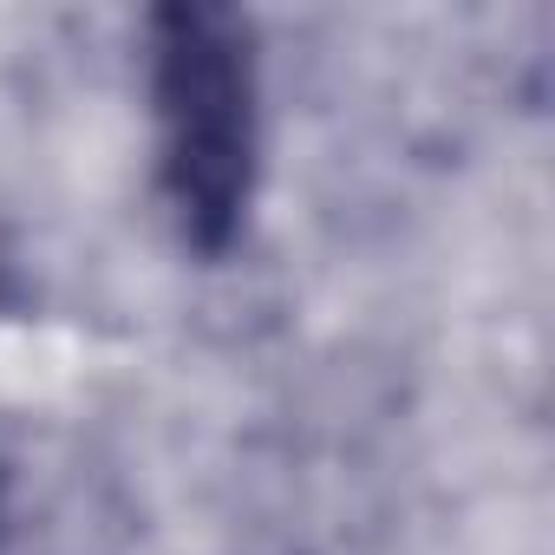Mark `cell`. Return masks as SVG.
I'll return each instance as SVG.
<instances>
[{
  "mask_svg": "<svg viewBox=\"0 0 555 555\" xmlns=\"http://www.w3.org/2000/svg\"><path fill=\"white\" fill-rule=\"evenodd\" d=\"M151 118L157 183L183 248L229 255L261 177V73L255 27L216 0L151 14Z\"/></svg>",
  "mask_w": 555,
  "mask_h": 555,
  "instance_id": "1",
  "label": "cell"
}]
</instances>
